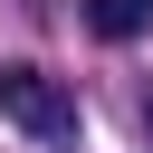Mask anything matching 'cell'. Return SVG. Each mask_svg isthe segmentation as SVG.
<instances>
[{
    "instance_id": "1",
    "label": "cell",
    "mask_w": 153,
    "mask_h": 153,
    "mask_svg": "<svg viewBox=\"0 0 153 153\" xmlns=\"http://www.w3.org/2000/svg\"><path fill=\"white\" fill-rule=\"evenodd\" d=\"M0 124H19V134H38V143H76V96H67L48 67L10 57V67H0Z\"/></svg>"
},
{
    "instance_id": "3",
    "label": "cell",
    "mask_w": 153,
    "mask_h": 153,
    "mask_svg": "<svg viewBox=\"0 0 153 153\" xmlns=\"http://www.w3.org/2000/svg\"><path fill=\"white\" fill-rule=\"evenodd\" d=\"M143 124H153V105H143Z\"/></svg>"
},
{
    "instance_id": "2",
    "label": "cell",
    "mask_w": 153,
    "mask_h": 153,
    "mask_svg": "<svg viewBox=\"0 0 153 153\" xmlns=\"http://www.w3.org/2000/svg\"><path fill=\"white\" fill-rule=\"evenodd\" d=\"M143 19H153V0H86V29L96 38H134Z\"/></svg>"
}]
</instances>
